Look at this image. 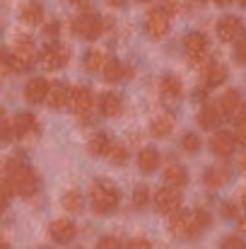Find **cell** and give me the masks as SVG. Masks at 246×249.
Masks as SVG:
<instances>
[{
    "mask_svg": "<svg viewBox=\"0 0 246 249\" xmlns=\"http://www.w3.org/2000/svg\"><path fill=\"white\" fill-rule=\"evenodd\" d=\"M0 177H5L10 181L12 191H17L19 196H32L39 189V177L24 162H19L15 158H10V160H5L0 165Z\"/></svg>",
    "mask_w": 246,
    "mask_h": 249,
    "instance_id": "6da1fadb",
    "label": "cell"
},
{
    "mask_svg": "<svg viewBox=\"0 0 246 249\" xmlns=\"http://www.w3.org/2000/svg\"><path fill=\"white\" fill-rule=\"evenodd\" d=\"M118 198H121V194H118V186L114 181H109V179L92 181V186H89V203H92L94 213H111V211H116Z\"/></svg>",
    "mask_w": 246,
    "mask_h": 249,
    "instance_id": "7a4b0ae2",
    "label": "cell"
},
{
    "mask_svg": "<svg viewBox=\"0 0 246 249\" xmlns=\"http://www.w3.org/2000/svg\"><path fill=\"white\" fill-rule=\"evenodd\" d=\"M34 61H36L34 39H32L29 34L17 32V36H15V49H12V53H10V58H7L10 71H12V73H24V71L32 68Z\"/></svg>",
    "mask_w": 246,
    "mask_h": 249,
    "instance_id": "3957f363",
    "label": "cell"
},
{
    "mask_svg": "<svg viewBox=\"0 0 246 249\" xmlns=\"http://www.w3.org/2000/svg\"><path fill=\"white\" fill-rule=\"evenodd\" d=\"M68 61H70V51L61 41H49L39 51V63H41L44 71H61Z\"/></svg>",
    "mask_w": 246,
    "mask_h": 249,
    "instance_id": "277c9868",
    "label": "cell"
},
{
    "mask_svg": "<svg viewBox=\"0 0 246 249\" xmlns=\"http://www.w3.org/2000/svg\"><path fill=\"white\" fill-rule=\"evenodd\" d=\"M73 32L80 34L82 39H97L101 32H104V24H101V17L97 12H82L73 19Z\"/></svg>",
    "mask_w": 246,
    "mask_h": 249,
    "instance_id": "5b68a950",
    "label": "cell"
},
{
    "mask_svg": "<svg viewBox=\"0 0 246 249\" xmlns=\"http://www.w3.org/2000/svg\"><path fill=\"white\" fill-rule=\"evenodd\" d=\"M155 208L162 215H174L176 211H181V194L174 186H164L155 191Z\"/></svg>",
    "mask_w": 246,
    "mask_h": 249,
    "instance_id": "8992f818",
    "label": "cell"
},
{
    "mask_svg": "<svg viewBox=\"0 0 246 249\" xmlns=\"http://www.w3.org/2000/svg\"><path fill=\"white\" fill-rule=\"evenodd\" d=\"M169 19H171V15L164 7L150 10L148 17H145V32H148V36L150 39H162L164 34L169 32Z\"/></svg>",
    "mask_w": 246,
    "mask_h": 249,
    "instance_id": "52a82bcc",
    "label": "cell"
},
{
    "mask_svg": "<svg viewBox=\"0 0 246 249\" xmlns=\"http://www.w3.org/2000/svg\"><path fill=\"white\" fill-rule=\"evenodd\" d=\"M205 49H208V36L203 32H188L183 36V51L188 53L191 61H200L205 56Z\"/></svg>",
    "mask_w": 246,
    "mask_h": 249,
    "instance_id": "ba28073f",
    "label": "cell"
},
{
    "mask_svg": "<svg viewBox=\"0 0 246 249\" xmlns=\"http://www.w3.org/2000/svg\"><path fill=\"white\" fill-rule=\"evenodd\" d=\"M94 104V94L89 87H73L70 97H68V107L73 114H87Z\"/></svg>",
    "mask_w": 246,
    "mask_h": 249,
    "instance_id": "9c48e42d",
    "label": "cell"
},
{
    "mask_svg": "<svg viewBox=\"0 0 246 249\" xmlns=\"http://www.w3.org/2000/svg\"><path fill=\"white\" fill-rule=\"evenodd\" d=\"M10 128H12V136L17 138H27L36 131V119L32 111H17L10 121Z\"/></svg>",
    "mask_w": 246,
    "mask_h": 249,
    "instance_id": "30bf717a",
    "label": "cell"
},
{
    "mask_svg": "<svg viewBox=\"0 0 246 249\" xmlns=\"http://www.w3.org/2000/svg\"><path fill=\"white\" fill-rule=\"evenodd\" d=\"M210 150H213L217 158L230 160V158L234 155V136H232L230 131H217V133L213 136V141H210Z\"/></svg>",
    "mask_w": 246,
    "mask_h": 249,
    "instance_id": "8fae6325",
    "label": "cell"
},
{
    "mask_svg": "<svg viewBox=\"0 0 246 249\" xmlns=\"http://www.w3.org/2000/svg\"><path fill=\"white\" fill-rule=\"evenodd\" d=\"M169 232L176 237V240H191V213H181L176 211L174 215H169Z\"/></svg>",
    "mask_w": 246,
    "mask_h": 249,
    "instance_id": "7c38bea8",
    "label": "cell"
},
{
    "mask_svg": "<svg viewBox=\"0 0 246 249\" xmlns=\"http://www.w3.org/2000/svg\"><path fill=\"white\" fill-rule=\"evenodd\" d=\"M68 97H70V87H68V85L53 83V85H49L44 102H46L51 109H63V107H68Z\"/></svg>",
    "mask_w": 246,
    "mask_h": 249,
    "instance_id": "4fadbf2b",
    "label": "cell"
},
{
    "mask_svg": "<svg viewBox=\"0 0 246 249\" xmlns=\"http://www.w3.org/2000/svg\"><path fill=\"white\" fill-rule=\"evenodd\" d=\"M242 32H244V27H242L239 17H234V15H227V17H222L217 22V36H220V41H234Z\"/></svg>",
    "mask_w": 246,
    "mask_h": 249,
    "instance_id": "5bb4252c",
    "label": "cell"
},
{
    "mask_svg": "<svg viewBox=\"0 0 246 249\" xmlns=\"http://www.w3.org/2000/svg\"><path fill=\"white\" fill-rule=\"evenodd\" d=\"M75 235H78L75 223H70V220H66V218L51 223V237H53L58 245H68V242H73Z\"/></svg>",
    "mask_w": 246,
    "mask_h": 249,
    "instance_id": "9a60e30c",
    "label": "cell"
},
{
    "mask_svg": "<svg viewBox=\"0 0 246 249\" xmlns=\"http://www.w3.org/2000/svg\"><path fill=\"white\" fill-rule=\"evenodd\" d=\"M220 121H222L220 107L208 104V107H203V109L198 111V126L205 128V131H217V128H220Z\"/></svg>",
    "mask_w": 246,
    "mask_h": 249,
    "instance_id": "2e32d148",
    "label": "cell"
},
{
    "mask_svg": "<svg viewBox=\"0 0 246 249\" xmlns=\"http://www.w3.org/2000/svg\"><path fill=\"white\" fill-rule=\"evenodd\" d=\"M181 92H183V85H181V80L176 75H164L160 80V94H162V99L166 104L176 102L181 97Z\"/></svg>",
    "mask_w": 246,
    "mask_h": 249,
    "instance_id": "e0dca14e",
    "label": "cell"
},
{
    "mask_svg": "<svg viewBox=\"0 0 246 249\" xmlns=\"http://www.w3.org/2000/svg\"><path fill=\"white\" fill-rule=\"evenodd\" d=\"M99 111L101 116L111 119V116H118L123 111V99L116 94V92H104L101 99H99Z\"/></svg>",
    "mask_w": 246,
    "mask_h": 249,
    "instance_id": "ac0fdd59",
    "label": "cell"
},
{
    "mask_svg": "<svg viewBox=\"0 0 246 249\" xmlns=\"http://www.w3.org/2000/svg\"><path fill=\"white\" fill-rule=\"evenodd\" d=\"M46 89H49V83L44 78H32L29 83L24 85V99L29 104H39V102H44Z\"/></svg>",
    "mask_w": 246,
    "mask_h": 249,
    "instance_id": "d6986e66",
    "label": "cell"
},
{
    "mask_svg": "<svg viewBox=\"0 0 246 249\" xmlns=\"http://www.w3.org/2000/svg\"><path fill=\"white\" fill-rule=\"evenodd\" d=\"M19 17L22 22L27 24H41L44 22V5L39 0H27L22 7H19Z\"/></svg>",
    "mask_w": 246,
    "mask_h": 249,
    "instance_id": "ffe728a7",
    "label": "cell"
},
{
    "mask_svg": "<svg viewBox=\"0 0 246 249\" xmlns=\"http://www.w3.org/2000/svg\"><path fill=\"white\" fill-rule=\"evenodd\" d=\"M126 75H131V68H126V66L118 63V61H109V58H106V63L101 66V78H104V83H118V80L126 78Z\"/></svg>",
    "mask_w": 246,
    "mask_h": 249,
    "instance_id": "44dd1931",
    "label": "cell"
},
{
    "mask_svg": "<svg viewBox=\"0 0 246 249\" xmlns=\"http://www.w3.org/2000/svg\"><path fill=\"white\" fill-rule=\"evenodd\" d=\"M138 167H140L143 174H152L160 167V153L155 148H143L140 155H138Z\"/></svg>",
    "mask_w": 246,
    "mask_h": 249,
    "instance_id": "7402d4cb",
    "label": "cell"
},
{
    "mask_svg": "<svg viewBox=\"0 0 246 249\" xmlns=\"http://www.w3.org/2000/svg\"><path fill=\"white\" fill-rule=\"evenodd\" d=\"M186 181H188V172L181 165H169L164 169V184L166 186L181 189V186H186Z\"/></svg>",
    "mask_w": 246,
    "mask_h": 249,
    "instance_id": "603a6c76",
    "label": "cell"
},
{
    "mask_svg": "<svg viewBox=\"0 0 246 249\" xmlns=\"http://www.w3.org/2000/svg\"><path fill=\"white\" fill-rule=\"evenodd\" d=\"M150 131L155 138H166L171 131H174V119L169 114H157L152 121H150Z\"/></svg>",
    "mask_w": 246,
    "mask_h": 249,
    "instance_id": "cb8c5ba5",
    "label": "cell"
},
{
    "mask_svg": "<svg viewBox=\"0 0 246 249\" xmlns=\"http://www.w3.org/2000/svg\"><path fill=\"white\" fill-rule=\"evenodd\" d=\"M227 80V66L225 63H210L205 66V85L208 87H217Z\"/></svg>",
    "mask_w": 246,
    "mask_h": 249,
    "instance_id": "d4e9b609",
    "label": "cell"
},
{
    "mask_svg": "<svg viewBox=\"0 0 246 249\" xmlns=\"http://www.w3.org/2000/svg\"><path fill=\"white\" fill-rule=\"evenodd\" d=\"M104 63H106V53L101 49H89L84 53V61H82V66H84L87 73H99Z\"/></svg>",
    "mask_w": 246,
    "mask_h": 249,
    "instance_id": "484cf974",
    "label": "cell"
},
{
    "mask_svg": "<svg viewBox=\"0 0 246 249\" xmlns=\"http://www.w3.org/2000/svg\"><path fill=\"white\" fill-rule=\"evenodd\" d=\"M203 179H205V184H208L210 189H220V186L230 179V169H227V167H208Z\"/></svg>",
    "mask_w": 246,
    "mask_h": 249,
    "instance_id": "4316f807",
    "label": "cell"
},
{
    "mask_svg": "<svg viewBox=\"0 0 246 249\" xmlns=\"http://www.w3.org/2000/svg\"><path fill=\"white\" fill-rule=\"evenodd\" d=\"M63 208L68 211V213H80L82 208H84V196H82L78 189H68L66 194H63Z\"/></svg>",
    "mask_w": 246,
    "mask_h": 249,
    "instance_id": "83f0119b",
    "label": "cell"
},
{
    "mask_svg": "<svg viewBox=\"0 0 246 249\" xmlns=\"http://www.w3.org/2000/svg\"><path fill=\"white\" fill-rule=\"evenodd\" d=\"M208 225H210V213H208L205 208H196V211L191 213V235H193V237L200 235Z\"/></svg>",
    "mask_w": 246,
    "mask_h": 249,
    "instance_id": "f1b7e54d",
    "label": "cell"
},
{
    "mask_svg": "<svg viewBox=\"0 0 246 249\" xmlns=\"http://www.w3.org/2000/svg\"><path fill=\"white\" fill-rule=\"evenodd\" d=\"M109 136L106 133H94L92 138H89V143H87V150H89V155H94V158H101V155H106V148H109Z\"/></svg>",
    "mask_w": 246,
    "mask_h": 249,
    "instance_id": "f546056e",
    "label": "cell"
},
{
    "mask_svg": "<svg viewBox=\"0 0 246 249\" xmlns=\"http://www.w3.org/2000/svg\"><path fill=\"white\" fill-rule=\"evenodd\" d=\"M128 155L131 153H128V148L123 143H109V148H106V158H109L111 165H126Z\"/></svg>",
    "mask_w": 246,
    "mask_h": 249,
    "instance_id": "4dcf8cb0",
    "label": "cell"
},
{
    "mask_svg": "<svg viewBox=\"0 0 246 249\" xmlns=\"http://www.w3.org/2000/svg\"><path fill=\"white\" fill-rule=\"evenodd\" d=\"M242 104V97H239V89H227L220 99V111L222 114H234V109Z\"/></svg>",
    "mask_w": 246,
    "mask_h": 249,
    "instance_id": "1f68e13d",
    "label": "cell"
},
{
    "mask_svg": "<svg viewBox=\"0 0 246 249\" xmlns=\"http://www.w3.org/2000/svg\"><path fill=\"white\" fill-rule=\"evenodd\" d=\"M150 201H152L150 186H148V184H138V186L133 189V208H135V211H143V208H148Z\"/></svg>",
    "mask_w": 246,
    "mask_h": 249,
    "instance_id": "d6a6232c",
    "label": "cell"
},
{
    "mask_svg": "<svg viewBox=\"0 0 246 249\" xmlns=\"http://www.w3.org/2000/svg\"><path fill=\"white\" fill-rule=\"evenodd\" d=\"M234 131H237V136H239V141L246 138V104L242 107H237L234 109Z\"/></svg>",
    "mask_w": 246,
    "mask_h": 249,
    "instance_id": "836d02e7",
    "label": "cell"
},
{
    "mask_svg": "<svg viewBox=\"0 0 246 249\" xmlns=\"http://www.w3.org/2000/svg\"><path fill=\"white\" fill-rule=\"evenodd\" d=\"M181 150H186V153H198L200 150V138L196 136V133H186L183 138H181Z\"/></svg>",
    "mask_w": 246,
    "mask_h": 249,
    "instance_id": "e575fe53",
    "label": "cell"
},
{
    "mask_svg": "<svg viewBox=\"0 0 246 249\" xmlns=\"http://www.w3.org/2000/svg\"><path fill=\"white\" fill-rule=\"evenodd\" d=\"M12 186H10V181L5 179V177H0V206L5 208L7 203H10V198H12Z\"/></svg>",
    "mask_w": 246,
    "mask_h": 249,
    "instance_id": "d590c367",
    "label": "cell"
},
{
    "mask_svg": "<svg viewBox=\"0 0 246 249\" xmlns=\"http://www.w3.org/2000/svg\"><path fill=\"white\" fill-rule=\"evenodd\" d=\"M237 49H234V58L239 61V63H246V32H242L237 39Z\"/></svg>",
    "mask_w": 246,
    "mask_h": 249,
    "instance_id": "8d00e7d4",
    "label": "cell"
},
{
    "mask_svg": "<svg viewBox=\"0 0 246 249\" xmlns=\"http://www.w3.org/2000/svg\"><path fill=\"white\" fill-rule=\"evenodd\" d=\"M97 247L99 249H116V247H121V240L114 237V235H104V237H99Z\"/></svg>",
    "mask_w": 246,
    "mask_h": 249,
    "instance_id": "74e56055",
    "label": "cell"
},
{
    "mask_svg": "<svg viewBox=\"0 0 246 249\" xmlns=\"http://www.w3.org/2000/svg\"><path fill=\"white\" fill-rule=\"evenodd\" d=\"M58 32H61V24L58 22H49V24H44V36L49 39V41H53V39H58Z\"/></svg>",
    "mask_w": 246,
    "mask_h": 249,
    "instance_id": "f35d334b",
    "label": "cell"
},
{
    "mask_svg": "<svg viewBox=\"0 0 246 249\" xmlns=\"http://www.w3.org/2000/svg\"><path fill=\"white\" fill-rule=\"evenodd\" d=\"M222 247L225 249H242L244 247V240H242V237L230 235V237H225V240H222Z\"/></svg>",
    "mask_w": 246,
    "mask_h": 249,
    "instance_id": "ab89813d",
    "label": "cell"
},
{
    "mask_svg": "<svg viewBox=\"0 0 246 249\" xmlns=\"http://www.w3.org/2000/svg\"><path fill=\"white\" fill-rule=\"evenodd\" d=\"M7 138H12V128H10V121L0 116V141H7Z\"/></svg>",
    "mask_w": 246,
    "mask_h": 249,
    "instance_id": "60d3db41",
    "label": "cell"
},
{
    "mask_svg": "<svg viewBox=\"0 0 246 249\" xmlns=\"http://www.w3.org/2000/svg\"><path fill=\"white\" fill-rule=\"evenodd\" d=\"M162 7L169 12V15H176V12L181 10V2H179V0H164Z\"/></svg>",
    "mask_w": 246,
    "mask_h": 249,
    "instance_id": "b9f144b4",
    "label": "cell"
},
{
    "mask_svg": "<svg viewBox=\"0 0 246 249\" xmlns=\"http://www.w3.org/2000/svg\"><path fill=\"white\" fill-rule=\"evenodd\" d=\"M222 215L225 218H237V206L234 203H225L222 206Z\"/></svg>",
    "mask_w": 246,
    "mask_h": 249,
    "instance_id": "7bdbcfd3",
    "label": "cell"
},
{
    "mask_svg": "<svg viewBox=\"0 0 246 249\" xmlns=\"http://www.w3.org/2000/svg\"><path fill=\"white\" fill-rule=\"evenodd\" d=\"M128 247H135V249H145V247H150V242H148L145 237H135V240H131V242H128Z\"/></svg>",
    "mask_w": 246,
    "mask_h": 249,
    "instance_id": "ee69618b",
    "label": "cell"
},
{
    "mask_svg": "<svg viewBox=\"0 0 246 249\" xmlns=\"http://www.w3.org/2000/svg\"><path fill=\"white\" fill-rule=\"evenodd\" d=\"M70 2H73V5H75V7H82V10H87V7H89V2H92V0H70Z\"/></svg>",
    "mask_w": 246,
    "mask_h": 249,
    "instance_id": "f6af8a7d",
    "label": "cell"
},
{
    "mask_svg": "<svg viewBox=\"0 0 246 249\" xmlns=\"http://www.w3.org/2000/svg\"><path fill=\"white\" fill-rule=\"evenodd\" d=\"M106 2H109L111 7H123V5H126L128 0H106Z\"/></svg>",
    "mask_w": 246,
    "mask_h": 249,
    "instance_id": "bcb514c9",
    "label": "cell"
},
{
    "mask_svg": "<svg viewBox=\"0 0 246 249\" xmlns=\"http://www.w3.org/2000/svg\"><path fill=\"white\" fill-rule=\"evenodd\" d=\"M239 230L246 235V215H244V218H239Z\"/></svg>",
    "mask_w": 246,
    "mask_h": 249,
    "instance_id": "7dc6e473",
    "label": "cell"
},
{
    "mask_svg": "<svg viewBox=\"0 0 246 249\" xmlns=\"http://www.w3.org/2000/svg\"><path fill=\"white\" fill-rule=\"evenodd\" d=\"M215 5H220V7H225V5H230V2H234V0H213Z\"/></svg>",
    "mask_w": 246,
    "mask_h": 249,
    "instance_id": "c3c4849f",
    "label": "cell"
},
{
    "mask_svg": "<svg viewBox=\"0 0 246 249\" xmlns=\"http://www.w3.org/2000/svg\"><path fill=\"white\" fill-rule=\"evenodd\" d=\"M237 2H239V5H242V7H246V0H237Z\"/></svg>",
    "mask_w": 246,
    "mask_h": 249,
    "instance_id": "681fc988",
    "label": "cell"
},
{
    "mask_svg": "<svg viewBox=\"0 0 246 249\" xmlns=\"http://www.w3.org/2000/svg\"><path fill=\"white\" fill-rule=\"evenodd\" d=\"M138 2H148V0H138Z\"/></svg>",
    "mask_w": 246,
    "mask_h": 249,
    "instance_id": "f907efd6",
    "label": "cell"
},
{
    "mask_svg": "<svg viewBox=\"0 0 246 249\" xmlns=\"http://www.w3.org/2000/svg\"><path fill=\"white\" fill-rule=\"evenodd\" d=\"M0 116H2V109H0Z\"/></svg>",
    "mask_w": 246,
    "mask_h": 249,
    "instance_id": "816d5d0a",
    "label": "cell"
},
{
    "mask_svg": "<svg viewBox=\"0 0 246 249\" xmlns=\"http://www.w3.org/2000/svg\"><path fill=\"white\" fill-rule=\"evenodd\" d=\"M244 206H246V198H244Z\"/></svg>",
    "mask_w": 246,
    "mask_h": 249,
    "instance_id": "f5cc1de1",
    "label": "cell"
},
{
    "mask_svg": "<svg viewBox=\"0 0 246 249\" xmlns=\"http://www.w3.org/2000/svg\"><path fill=\"white\" fill-rule=\"evenodd\" d=\"M0 211H2V206H0Z\"/></svg>",
    "mask_w": 246,
    "mask_h": 249,
    "instance_id": "db71d44e",
    "label": "cell"
}]
</instances>
